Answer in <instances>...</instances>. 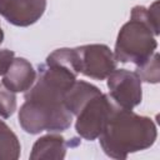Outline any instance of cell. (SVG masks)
I'll return each instance as SVG.
<instances>
[{
    "mask_svg": "<svg viewBox=\"0 0 160 160\" xmlns=\"http://www.w3.org/2000/svg\"><path fill=\"white\" fill-rule=\"evenodd\" d=\"M66 140L59 134H48L39 138L32 145L31 160H61L66 155Z\"/></svg>",
    "mask_w": 160,
    "mask_h": 160,
    "instance_id": "9",
    "label": "cell"
},
{
    "mask_svg": "<svg viewBox=\"0 0 160 160\" xmlns=\"http://www.w3.org/2000/svg\"><path fill=\"white\" fill-rule=\"evenodd\" d=\"M156 138L158 130L152 119L115 105L99 135V141L108 156L124 160L129 154L152 146Z\"/></svg>",
    "mask_w": 160,
    "mask_h": 160,
    "instance_id": "2",
    "label": "cell"
},
{
    "mask_svg": "<svg viewBox=\"0 0 160 160\" xmlns=\"http://www.w3.org/2000/svg\"><path fill=\"white\" fill-rule=\"evenodd\" d=\"M101 91L99 88L95 85L82 81V80H76L71 88L65 92L64 95V105L65 108L71 112V115H76L80 108L92 96L100 94Z\"/></svg>",
    "mask_w": 160,
    "mask_h": 160,
    "instance_id": "10",
    "label": "cell"
},
{
    "mask_svg": "<svg viewBox=\"0 0 160 160\" xmlns=\"http://www.w3.org/2000/svg\"><path fill=\"white\" fill-rule=\"evenodd\" d=\"M36 71L24 58H14L10 66L2 75L1 84L12 92H25L35 82Z\"/></svg>",
    "mask_w": 160,
    "mask_h": 160,
    "instance_id": "8",
    "label": "cell"
},
{
    "mask_svg": "<svg viewBox=\"0 0 160 160\" xmlns=\"http://www.w3.org/2000/svg\"><path fill=\"white\" fill-rule=\"evenodd\" d=\"M16 110V96L15 92L8 90L0 84V118L8 119Z\"/></svg>",
    "mask_w": 160,
    "mask_h": 160,
    "instance_id": "13",
    "label": "cell"
},
{
    "mask_svg": "<svg viewBox=\"0 0 160 160\" xmlns=\"http://www.w3.org/2000/svg\"><path fill=\"white\" fill-rule=\"evenodd\" d=\"M159 1L150 8L136 5L131 9L130 20L125 22L116 38L114 56L120 62L139 65L156 50L159 35Z\"/></svg>",
    "mask_w": 160,
    "mask_h": 160,
    "instance_id": "3",
    "label": "cell"
},
{
    "mask_svg": "<svg viewBox=\"0 0 160 160\" xmlns=\"http://www.w3.org/2000/svg\"><path fill=\"white\" fill-rule=\"evenodd\" d=\"M75 49L79 56L80 74L88 78L105 80L116 69L114 52L104 44H89Z\"/></svg>",
    "mask_w": 160,
    "mask_h": 160,
    "instance_id": "6",
    "label": "cell"
},
{
    "mask_svg": "<svg viewBox=\"0 0 160 160\" xmlns=\"http://www.w3.org/2000/svg\"><path fill=\"white\" fill-rule=\"evenodd\" d=\"M114 106L115 104L109 95L102 92L89 99L75 115V130L78 135L90 141L98 139Z\"/></svg>",
    "mask_w": 160,
    "mask_h": 160,
    "instance_id": "4",
    "label": "cell"
},
{
    "mask_svg": "<svg viewBox=\"0 0 160 160\" xmlns=\"http://www.w3.org/2000/svg\"><path fill=\"white\" fill-rule=\"evenodd\" d=\"M106 79L109 98L116 106L132 110L141 102V80L135 71L115 69Z\"/></svg>",
    "mask_w": 160,
    "mask_h": 160,
    "instance_id": "5",
    "label": "cell"
},
{
    "mask_svg": "<svg viewBox=\"0 0 160 160\" xmlns=\"http://www.w3.org/2000/svg\"><path fill=\"white\" fill-rule=\"evenodd\" d=\"M46 0H0V15L15 26L35 24L45 12Z\"/></svg>",
    "mask_w": 160,
    "mask_h": 160,
    "instance_id": "7",
    "label": "cell"
},
{
    "mask_svg": "<svg viewBox=\"0 0 160 160\" xmlns=\"http://www.w3.org/2000/svg\"><path fill=\"white\" fill-rule=\"evenodd\" d=\"M2 40H4V31H2V29H1V25H0V45H1Z\"/></svg>",
    "mask_w": 160,
    "mask_h": 160,
    "instance_id": "15",
    "label": "cell"
},
{
    "mask_svg": "<svg viewBox=\"0 0 160 160\" xmlns=\"http://www.w3.org/2000/svg\"><path fill=\"white\" fill-rule=\"evenodd\" d=\"M79 74L75 48L56 49L39 65L38 78L25 92V101L19 110V124L25 132H60L71 126L72 115L64 105V95Z\"/></svg>",
    "mask_w": 160,
    "mask_h": 160,
    "instance_id": "1",
    "label": "cell"
},
{
    "mask_svg": "<svg viewBox=\"0 0 160 160\" xmlns=\"http://www.w3.org/2000/svg\"><path fill=\"white\" fill-rule=\"evenodd\" d=\"M15 58V52L9 49H0V76L5 74L11 61Z\"/></svg>",
    "mask_w": 160,
    "mask_h": 160,
    "instance_id": "14",
    "label": "cell"
},
{
    "mask_svg": "<svg viewBox=\"0 0 160 160\" xmlns=\"http://www.w3.org/2000/svg\"><path fill=\"white\" fill-rule=\"evenodd\" d=\"M21 145L15 132L0 120V160H16L20 158Z\"/></svg>",
    "mask_w": 160,
    "mask_h": 160,
    "instance_id": "11",
    "label": "cell"
},
{
    "mask_svg": "<svg viewBox=\"0 0 160 160\" xmlns=\"http://www.w3.org/2000/svg\"><path fill=\"white\" fill-rule=\"evenodd\" d=\"M138 76L141 81L150 82V84H158L160 80V68H159V54L154 52L148 60L144 62L136 65Z\"/></svg>",
    "mask_w": 160,
    "mask_h": 160,
    "instance_id": "12",
    "label": "cell"
}]
</instances>
